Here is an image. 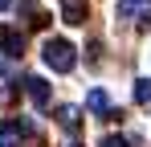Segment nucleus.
I'll return each mask as SVG.
<instances>
[{
	"label": "nucleus",
	"instance_id": "f8f14e48",
	"mask_svg": "<svg viewBox=\"0 0 151 147\" xmlns=\"http://www.w3.org/2000/svg\"><path fill=\"white\" fill-rule=\"evenodd\" d=\"M139 29H151V8L143 12V17H139Z\"/></svg>",
	"mask_w": 151,
	"mask_h": 147
},
{
	"label": "nucleus",
	"instance_id": "7ed1b4c3",
	"mask_svg": "<svg viewBox=\"0 0 151 147\" xmlns=\"http://www.w3.org/2000/svg\"><path fill=\"white\" fill-rule=\"evenodd\" d=\"M25 90H29V98H33L37 110H49V106H53V90H49L45 78H25Z\"/></svg>",
	"mask_w": 151,
	"mask_h": 147
},
{
	"label": "nucleus",
	"instance_id": "ddd939ff",
	"mask_svg": "<svg viewBox=\"0 0 151 147\" xmlns=\"http://www.w3.org/2000/svg\"><path fill=\"white\" fill-rule=\"evenodd\" d=\"M8 4H12V0H0V8H8Z\"/></svg>",
	"mask_w": 151,
	"mask_h": 147
},
{
	"label": "nucleus",
	"instance_id": "0eeeda50",
	"mask_svg": "<svg viewBox=\"0 0 151 147\" xmlns=\"http://www.w3.org/2000/svg\"><path fill=\"white\" fill-rule=\"evenodd\" d=\"M65 24H86V0H61Z\"/></svg>",
	"mask_w": 151,
	"mask_h": 147
},
{
	"label": "nucleus",
	"instance_id": "6e6552de",
	"mask_svg": "<svg viewBox=\"0 0 151 147\" xmlns=\"http://www.w3.org/2000/svg\"><path fill=\"white\" fill-rule=\"evenodd\" d=\"M57 122H61L65 131H78V127H82V110H78V106H57Z\"/></svg>",
	"mask_w": 151,
	"mask_h": 147
},
{
	"label": "nucleus",
	"instance_id": "423d86ee",
	"mask_svg": "<svg viewBox=\"0 0 151 147\" xmlns=\"http://www.w3.org/2000/svg\"><path fill=\"white\" fill-rule=\"evenodd\" d=\"M86 110L110 119V98H106V90H90V94H86Z\"/></svg>",
	"mask_w": 151,
	"mask_h": 147
},
{
	"label": "nucleus",
	"instance_id": "f03ea898",
	"mask_svg": "<svg viewBox=\"0 0 151 147\" xmlns=\"http://www.w3.org/2000/svg\"><path fill=\"white\" fill-rule=\"evenodd\" d=\"M29 135H33V122H29V119H21V115L0 122V147H21Z\"/></svg>",
	"mask_w": 151,
	"mask_h": 147
},
{
	"label": "nucleus",
	"instance_id": "39448f33",
	"mask_svg": "<svg viewBox=\"0 0 151 147\" xmlns=\"http://www.w3.org/2000/svg\"><path fill=\"white\" fill-rule=\"evenodd\" d=\"M21 17L29 21V29H45V24H49V12H45L37 0H21Z\"/></svg>",
	"mask_w": 151,
	"mask_h": 147
},
{
	"label": "nucleus",
	"instance_id": "1a4fd4ad",
	"mask_svg": "<svg viewBox=\"0 0 151 147\" xmlns=\"http://www.w3.org/2000/svg\"><path fill=\"white\" fill-rule=\"evenodd\" d=\"M135 102H143V106L151 102V78H139L135 82Z\"/></svg>",
	"mask_w": 151,
	"mask_h": 147
},
{
	"label": "nucleus",
	"instance_id": "20e7f679",
	"mask_svg": "<svg viewBox=\"0 0 151 147\" xmlns=\"http://www.w3.org/2000/svg\"><path fill=\"white\" fill-rule=\"evenodd\" d=\"M0 53H4V57H21V53H25V33L12 29V24H4V29H0Z\"/></svg>",
	"mask_w": 151,
	"mask_h": 147
},
{
	"label": "nucleus",
	"instance_id": "9d476101",
	"mask_svg": "<svg viewBox=\"0 0 151 147\" xmlns=\"http://www.w3.org/2000/svg\"><path fill=\"white\" fill-rule=\"evenodd\" d=\"M0 94H12V74L4 70V57H0Z\"/></svg>",
	"mask_w": 151,
	"mask_h": 147
},
{
	"label": "nucleus",
	"instance_id": "9b49d317",
	"mask_svg": "<svg viewBox=\"0 0 151 147\" xmlns=\"http://www.w3.org/2000/svg\"><path fill=\"white\" fill-rule=\"evenodd\" d=\"M98 147H131V139H123V135H102Z\"/></svg>",
	"mask_w": 151,
	"mask_h": 147
},
{
	"label": "nucleus",
	"instance_id": "f257e3e1",
	"mask_svg": "<svg viewBox=\"0 0 151 147\" xmlns=\"http://www.w3.org/2000/svg\"><path fill=\"white\" fill-rule=\"evenodd\" d=\"M78 49L70 45V41H65V37H49V41H45V49H41V57H45V66H49L53 74H70L74 70V57Z\"/></svg>",
	"mask_w": 151,
	"mask_h": 147
}]
</instances>
